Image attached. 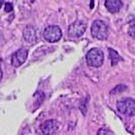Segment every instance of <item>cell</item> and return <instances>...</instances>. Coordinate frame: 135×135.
<instances>
[{
    "mask_svg": "<svg viewBox=\"0 0 135 135\" xmlns=\"http://www.w3.org/2000/svg\"><path fill=\"white\" fill-rule=\"evenodd\" d=\"M105 7L111 14H116L123 6V2L120 0H106L104 2Z\"/></svg>",
    "mask_w": 135,
    "mask_h": 135,
    "instance_id": "cell-9",
    "label": "cell"
},
{
    "mask_svg": "<svg viewBox=\"0 0 135 135\" xmlns=\"http://www.w3.org/2000/svg\"><path fill=\"white\" fill-rule=\"evenodd\" d=\"M2 78H3V72H2V69H0V81H1Z\"/></svg>",
    "mask_w": 135,
    "mask_h": 135,
    "instance_id": "cell-13",
    "label": "cell"
},
{
    "mask_svg": "<svg viewBox=\"0 0 135 135\" xmlns=\"http://www.w3.org/2000/svg\"><path fill=\"white\" fill-rule=\"evenodd\" d=\"M117 110L121 114L127 116H134L135 114V101L132 98H122L117 101Z\"/></svg>",
    "mask_w": 135,
    "mask_h": 135,
    "instance_id": "cell-2",
    "label": "cell"
},
{
    "mask_svg": "<svg viewBox=\"0 0 135 135\" xmlns=\"http://www.w3.org/2000/svg\"><path fill=\"white\" fill-rule=\"evenodd\" d=\"M59 127H60V123L57 120L51 119L42 123L40 126V129L43 135H52L57 132Z\"/></svg>",
    "mask_w": 135,
    "mask_h": 135,
    "instance_id": "cell-6",
    "label": "cell"
},
{
    "mask_svg": "<svg viewBox=\"0 0 135 135\" xmlns=\"http://www.w3.org/2000/svg\"><path fill=\"white\" fill-rule=\"evenodd\" d=\"M86 63L88 66L93 68H99L103 65L104 56L103 51L97 48H93L86 53Z\"/></svg>",
    "mask_w": 135,
    "mask_h": 135,
    "instance_id": "cell-1",
    "label": "cell"
},
{
    "mask_svg": "<svg viewBox=\"0 0 135 135\" xmlns=\"http://www.w3.org/2000/svg\"><path fill=\"white\" fill-rule=\"evenodd\" d=\"M62 36L61 29L58 25H50L43 31V37L49 42H57Z\"/></svg>",
    "mask_w": 135,
    "mask_h": 135,
    "instance_id": "cell-4",
    "label": "cell"
},
{
    "mask_svg": "<svg viewBox=\"0 0 135 135\" xmlns=\"http://www.w3.org/2000/svg\"><path fill=\"white\" fill-rule=\"evenodd\" d=\"M91 33L97 40H106L108 38V26L103 21L95 20L91 27Z\"/></svg>",
    "mask_w": 135,
    "mask_h": 135,
    "instance_id": "cell-3",
    "label": "cell"
},
{
    "mask_svg": "<svg viewBox=\"0 0 135 135\" xmlns=\"http://www.w3.org/2000/svg\"><path fill=\"white\" fill-rule=\"evenodd\" d=\"M28 57V50L25 48H21L16 51L12 56V65L15 68H19L25 62L26 59Z\"/></svg>",
    "mask_w": 135,
    "mask_h": 135,
    "instance_id": "cell-7",
    "label": "cell"
},
{
    "mask_svg": "<svg viewBox=\"0 0 135 135\" xmlns=\"http://www.w3.org/2000/svg\"><path fill=\"white\" fill-rule=\"evenodd\" d=\"M86 29V23L83 21L78 20L74 22L69 25V29H68V32L69 35L70 37H74V38H78L84 34Z\"/></svg>",
    "mask_w": 135,
    "mask_h": 135,
    "instance_id": "cell-5",
    "label": "cell"
},
{
    "mask_svg": "<svg viewBox=\"0 0 135 135\" xmlns=\"http://www.w3.org/2000/svg\"><path fill=\"white\" fill-rule=\"evenodd\" d=\"M90 3H91V6H90V7H91V8H93V4H95V3H94V1H91Z\"/></svg>",
    "mask_w": 135,
    "mask_h": 135,
    "instance_id": "cell-14",
    "label": "cell"
},
{
    "mask_svg": "<svg viewBox=\"0 0 135 135\" xmlns=\"http://www.w3.org/2000/svg\"><path fill=\"white\" fill-rule=\"evenodd\" d=\"M3 3H4V1H0V7L2 6V5H3Z\"/></svg>",
    "mask_w": 135,
    "mask_h": 135,
    "instance_id": "cell-15",
    "label": "cell"
},
{
    "mask_svg": "<svg viewBox=\"0 0 135 135\" xmlns=\"http://www.w3.org/2000/svg\"><path fill=\"white\" fill-rule=\"evenodd\" d=\"M97 135H114V132L107 128H101L97 132Z\"/></svg>",
    "mask_w": 135,
    "mask_h": 135,
    "instance_id": "cell-11",
    "label": "cell"
},
{
    "mask_svg": "<svg viewBox=\"0 0 135 135\" xmlns=\"http://www.w3.org/2000/svg\"><path fill=\"white\" fill-rule=\"evenodd\" d=\"M13 9H14V6H13V4L12 3H6V5H5V11L6 12H7V13H9L11 12V11H13Z\"/></svg>",
    "mask_w": 135,
    "mask_h": 135,
    "instance_id": "cell-12",
    "label": "cell"
},
{
    "mask_svg": "<svg viewBox=\"0 0 135 135\" xmlns=\"http://www.w3.org/2000/svg\"><path fill=\"white\" fill-rule=\"evenodd\" d=\"M23 36L25 42L30 43V44H33L38 41V35H37V31L35 27L31 25L25 26V28L23 29Z\"/></svg>",
    "mask_w": 135,
    "mask_h": 135,
    "instance_id": "cell-8",
    "label": "cell"
},
{
    "mask_svg": "<svg viewBox=\"0 0 135 135\" xmlns=\"http://www.w3.org/2000/svg\"><path fill=\"white\" fill-rule=\"evenodd\" d=\"M108 51H109V58H110L111 63H112V66H114V65H116L122 59L118 54V52L115 51V50L112 49V48H109Z\"/></svg>",
    "mask_w": 135,
    "mask_h": 135,
    "instance_id": "cell-10",
    "label": "cell"
}]
</instances>
